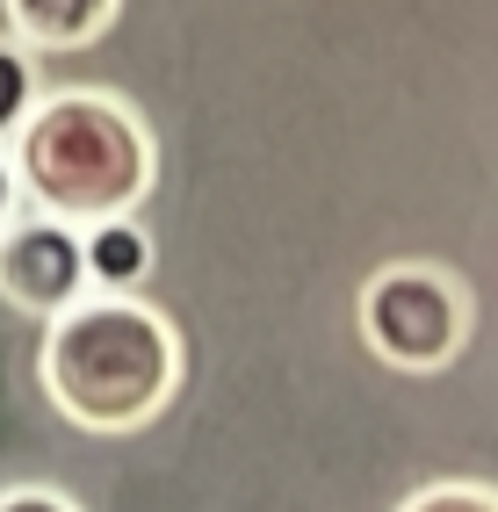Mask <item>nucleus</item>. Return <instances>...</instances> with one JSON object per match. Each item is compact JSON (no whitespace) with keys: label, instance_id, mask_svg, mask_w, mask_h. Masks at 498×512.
Masks as SVG:
<instances>
[{"label":"nucleus","instance_id":"nucleus-9","mask_svg":"<svg viewBox=\"0 0 498 512\" xmlns=\"http://www.w3.org/2000/svg\"><path fill=\"white\" fill-rule=\"evenodd\" d=\"M0 512H80V498H65L51 484H8L0 491Z\"/></svg>","mask_w":498,"mask_h":512},{"label":"nucleus","instance_id":"nucleus-10","mask_svg":"<svg viewBox=\"0 0 498 512\" xmlns=\"http://www.w3.org/2000/svg\"><path fill=\"white\" fill-rule=\"evenodd\" d=\"M22 210H29V202H22V181H15V152L0 145V231H8Z\"/></svg>","mask_w":498,"mask_h":512},{"label":"nucleus","instance_id":"nucleus-5","mask_svg":"<svg viewBox=\"0 0 498 512\" xmlns=\"http://www.w3.org/2000/svg\"><path fill=\"white\" fill-rule=\"evenodd\" d=\"M0 8H8L15 44H29L37 58H58V51H87L94 37H109L123 0H0Z\"/></svg>","mask_w":498,"mask_h":512},{"label":"nucleus","instance_id":"nucleus-3","mask_svg":"<svg viewBox=\"0 0 498 512\" xmlns=\"http://www.w3.org/2000/svg\"><path fill=\"white\" fill-rule=\"evenodd\" d=\"M361 347L397 375H441L477 332V296L470 282L441 260H390L376 267L354 296Z\"/></svg>","mask_w":498,"mask_h":512},{"label":"nucleus","instance_id":"nucleus-6","mask_svg":"<svg viewBox=\"0 0 498 512\" xmlns=\"http://www.w3.org/2000/svg\"><path fill=\"white\" fill-rule=\"evenodd\" d=\"M80 246H87V289L94 296H138L152 282V267H159V246H152V231L138 217L87 224Z\"/></svg>","mask_w":498,"mask_h":512},{"label":"nucleus","instance_id":"nucleus-4","mask_svg":"<svg viewBox=\"0 0 498 512\" xmlns=\"http://www.w3.org/2000/svg\"><path fill=\"white\" fill-rule=\"evenodd\" d=\"M0 296L15 303L22 318H58L73 311L87 289V246L73 224H58L44 210H22L8 231H0Z\"/></svg>","mask_w":498,"mask_h":512},{"label":"nucleus","instance_id":"nucleus-8","mask_svg":"<svg viewBox=\"0 0 498 512\" xmlns=\"http://www.w3.org/2000/svg\"><path fill=\"white\" fill-rule=\"evenodd\" d=\"M397 512H498V484H477V476H441V484L412 491Z\"/></svg>","mask_w":498,"mask_h":512},{"label":"nucleus","instance_id":"nucleus-2","mask_svg":"<svg viewBox=\"0 0 498 512\" xmlns=\"http://www.w3.org/2000/svg\"><path fill=\"white\" fill-rule=\"evenodd\" d=\"M188 375L174 318L145 296H80L44 325V404L80 433H138L174 404Z\"/></svg>","mask_w":498,"mask_h":512},{"label":"nucleus","instance_id":"nucleus-1","mask_svg":"<svg viewBox=\"0 0 498 512\" xmlns=\"http://www.w3.org/2000/svg\"><path fill=\"white\" fill-rule=\"evenodd\" d=\"M22 202L58 224H109L138 217L159 188V138L138 101H123L109 87H58L22 116L8 138Z\"/></svg>","mask_w":498,"mask_h":512},{"label":"nucleus","instance_id":"nucleus-7","mask_svg":"<svg viewBox=\"0 0 498 512\" xmlns=\"http://www.w3.org/2000/svg\"><path fill=\"white\" fill-rule=\"evenodd\" d=\"M44 101V87H37V51L29 44H15V37H0V145L22 130V116Z\"/></svg>","mask_w":498,"mask_h":512}]
</instances>
